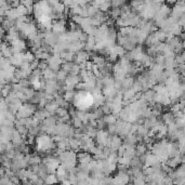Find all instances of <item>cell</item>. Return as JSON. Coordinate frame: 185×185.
Here are the masks:
<instances>
[{"instance_id": "1", "label": "cell", "mask_w": 185, "mask_h": 185, "mask_svg": "<svg viewBox=\"0 0 185 185\" xmlns=\"http://www.w3.org/2000/svg\"><path fill=\"white\" fill-rule=\"evenodd\" d=\"M73 102L74 106L78 108V110L84 112L93 106V96L87 91H77Z\"/></svg>"}, {"instance_id": "2", "label": "cell", "mask_w": 185, "mask_h": 185, "mask_svg": "<svg viewBox=\"0 0 185 185\" xmlns=\"http://www.w3.org/2000/svg\"><path fill=\"white\" fill-rule=\"evenodd\" d=\"M131 181V176H128L124 172L118 171V173L113 178V183L114 185H128Z\"/></svg>"}, {"instance_id": "3", "label": "cell", "mask_w": 185, "mask_h": 185, "mask_svg": "<svg viewBox=\"0 0 185 185\" xmlns=\"http://www.w3.org/2000/svg\"><path fill=\"white\" fill-rule=\"evenodd\" d=\"M96 142L98 143V145L102 147L107 146L108 143V132L104 131V130H98L96 132Z\"/></svg>"}, {"instance_id": "4", "label": "cell", "mask_w": 185, "mask_h": 185, "mask_svg": "<svg viewBox=\"0 0 185 185\" xmlns=\"http://www.w3.org/2000/svg\"><path fill=\"white\" fill-rule=\"evenodd\" d=\"M174 120H176V117H174L173 113H166L164 116H162V121L165 122V126H169V124H174Z\"/></svg>"}, {"instance_id": "5", "label": "cell", "mask_w": 185, "mask_h": 185, "mask_svg": "<svg viewBox=\"0 0 185 185\" xmlns=\"http://www.w3.org/2000/svg\"><path fill=\"white\" fill-rule=\"evenodd\" d=\"M57 182L59 181H57V178H56L55 174H48L45 180H43V183L46 185H55Z\"/></svg>"}, {"instance_id": "6", "label": "cell", "mask_w": 185, "mask_h": 185, "mask_svg": "<svg viewBox=\"0 0 185 185\" xmlns=\"http://www.w3.org/2000/svg\"><path fill=\"white\" fill-rule=\"evenodd\" d=\"M24 53V62H28V63H31L33 61H35V54H34V52L31 51H25L23 52Z\"/></svg>"}, {"instance_id": "7", "label": "cell", "mask_w": 185, "mask_h": 185, "mask_svg": "<svg viewBox=\"0 0 185 185\" xmlns=\"http://www.w3.org/2000/svg\"><path fill=\"white\" fill-rule=\"evenodd\" d=\"M75 94H76V91H66L65 94L63 95L64 100H65L67 103H70V102H73L74 98H75Z\"/></svg>"}, {"instance_id": "8", "label": "cell", "mask_w": 185, "mask_h": 185, "mask_svg": "<svg viewBox=\"0 0 185 185\" xmlns=\"http://www.w3.org/2000/svg\"><path fill=\"white\" fill-rule=\"evenodd\" d=\"M66 77H67V74L64 73L63 70H59V72H56L55 74V78L60 81H65Z\"/></svg>"}, {"instance_id": "9", "label": "cell", "mask_w": 185, "mask_h": 185, "mask_svg": "<svg viewBox=\"0 0 185 185\" xmlns=\"http://www.w3.org/2000/svg\"><path fill=\"white\" fill-rule=\"evenodd\" d=\"M110 15H112V17H114V19H116V17H118L119 15H121L120 8H113L112 12H110Z\"/></svg>"}, {"instance_id": "10", "label": "cell", "mask_w": 185, "mask_h": 185, "mask_svg": "<svg viewBox=\"0 0 185 185\" xmlns=\"http://www.w3.org/2000/svg\"><path fill=\"white\" fill-rule=\"evenodd\" d=\"M5 33H6V31H3V28L1 27V25H0V38H2V37H3V35H5Z\"/></svg>"}]
</instances>
